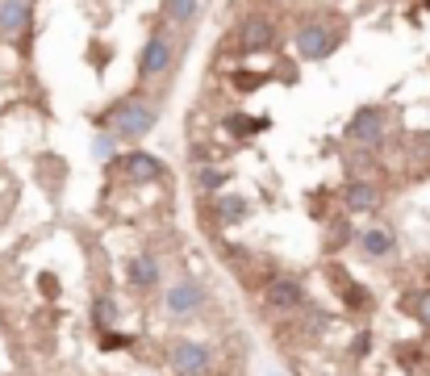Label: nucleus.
<instances>
[{"mask_svg": "<svg viewBox=\"0 0 430 376\" xmlns=\"http://www.w3.org/2000/svg\"><path fill=\"white\" fill-rule=\"evenodd\" d=\"M105 122L113 125L117 138H142V134L151 130L154 113L147 105H138V100H122V105H113V109L105 113Z\"/></svg>", "mask_w": 430, "mask_h": 376, "instance_id": "obj_1", "label": "nucleus"}, {"mask_svg": "<svg viewBox=\"0 0 430 376\" xmlns=\"http://www.w3.org/2000/svg\"><path fill=\"white\" fill-rule=\"evenodd\" d=\"M167 364H172V372L176 376H205L209 372V364H214V355H209V347L205 343L180 339V343H172V351H167Z\"/></svg>", "mask_w": 430, "mask_h": 376, "instance_id": "obj_2", "label": "nucleus"}, {"mask_svg": "<svg viewBox=\"0 0 430 376\" xmlns=\"http://www.w3.org/2000/svg\"><path fill=\"white\" fill-rule=\"evenodd\" d=\"M263 306L272 313H293L305 306V284L293 281V276H272L263 288Z\"/></svg>", "mask_w": 430, "mask_h": 376, "instance_id": "obj_3", "label": "nucleus"}, {"mask_svg": "<svg viewBox=\"0 0 430 376\" xmlns=\"http://www.w3.org/2000/svg\"><path fill=\"white\" fill-rule=\"evenodd\" d=\"M338 33L326 26V21H305L301 33H297V51L305 55V59H326L330 51H335Z\"/></svg>", "mask_w": 430, "mask_h": 376, "instance_id": "obj_4", "label": "nucleus"}, {"mask_svg": "<svg viewBox=\"0 0 430 376\" xmlns=\"http://www.w3.org/2000/svg\"><path fill=\"white\" fill-rule=\"evenodd\" d=\"M167 67H172V42H167V33H151L142 55H138V75L142 80H159Z\"/></svg>", "mask_w": 430, "mask_h": 376, "instance_id": "obj_5", "label": "nucleus"}, {"mask_svg": "<svg viewBox=\"0 0 430 376\" xmlns=\"http://www.w3.org/2000/svg\"><path fill=\"white\" fill-rule=\"evenodd\" d=\"M163 301H167V313H172V318H192V313L205 306V288L192 284V281H176L167 288Z\"/></svg>", "mask_w": 430, "mask_h": 376, "instance_id": "obj_6", "label": "nucleus"}, {"mask_svg": "<svg viewBox=\"0 0 430 376\" xmlns=\"http://www.w3.org/2000/svg\"><path fill=\"white\" fill-rule=\"evenodd\" d=\"M159 281H163V263H159V255L138 251V255L130 259V284H134V288H159Z\"/></svg>", "mask_w": 430, "mask_h": 376, "instance_id": "obj_7", "label": "nucleus"}, {"mask_svg": "<svg viewBox=\"0 0 430 376\" xmlns=\"http://www.w3.org/2000/svg\"><path fill=\"white\" fill-rule=\"evenodd\" d=\"M125 172L142 184V180H163V163L151 155H142V151H134V155H125Z\"/></svg>", "mask_w": 430, "mask_h": 376, "instance_id": "obj_8", "label": "nucleus"}, {"mask_svg": "<svg viewBox=\"0 0 430 376\" xmlns=\"http://www.w3.org/2000/svg\"><path fill=\"white\" fill-rule=\"evenodd\" d=\"M26 21H30L26 0H0V30H4V33H17Z\"/></svg>", "mask_w": 430, "mask_h": 376, "instance_id": "obj_9", "label": "nucleus"}, {"mask_svg": "<svg viewBox=\"0 0 430 376\" xmlns=\"http://www.w3.org/2000/svg\"><path fill=\"white\" fill-rule=\"evenodd\" d=\"M167 17L172 21H192L196 17V0H167Z\"/></svg>", "mask_w": 430, "mask_h": 376, "instance_id": "obj_10", "label": "nucleus"}]
</instances>
